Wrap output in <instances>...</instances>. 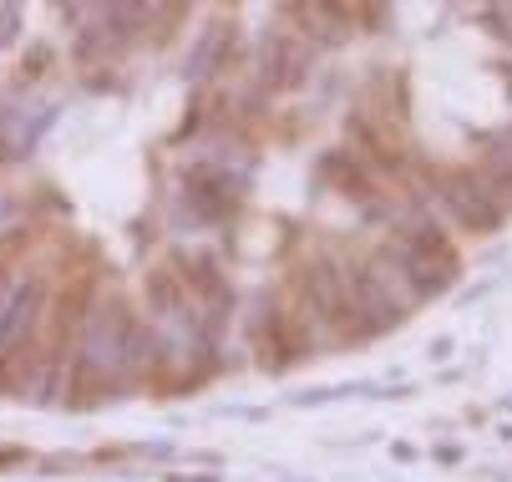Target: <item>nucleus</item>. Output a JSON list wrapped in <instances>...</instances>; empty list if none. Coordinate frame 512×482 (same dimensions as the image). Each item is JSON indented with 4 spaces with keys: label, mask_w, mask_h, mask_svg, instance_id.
Masks as SVG:
<instances>
[{
    "label": "nucleus",
    "mask_w": 512,
    "mask_h": 482,
    "mask_svg": "<svg viewBox=\"0 0 512 482\" xmlns=\"http://www.w3.org/2000/svg\"><path fill=\"white\" fill-rule=\"evenodd\" d=\"M46 300H51V285L41 280V274H16L11 305H6V315H0V361H11V351H26L31 330L46 315Z\"/></svg>",
    "instance_id": "obj_2"
},
{
    "label": "nucleus",
    "mask_w": 512,
    "mask_h": 482,
    "mask_svg": "<svg viewBox=\"0 0 512 482\" xmlns=\"http://www.w3.org/2000/svg\"><path fill=\"white\" fill-rule=\"evenodd\" d=\"M16 26H21V11L16 6H0V46L16 41Z\"/></svg>",
    "instance_id": "obj_5"
},
{
    "label": "nucleus",
    "mask_w": 512,
    "mask_h": 482,
    "mask_svg": "<svg viewBox=\"0 0 512 482\" xmlns=\"http://www.w3.org/2000/svg\"><path fill=\"white\" fill-rule=\"evenodd\" d=\"M11 219H16V203H11V198H6V193H0V229H6V224H11Z\"/></svg>",
    "instance_id": "obj_6"
},
{
    "label": "nucleus",
    "mask_w": 512,
    "mask_h": 482,
    "mask_svg": "<svg viewBox=\"0 0 512 482\" xmlns=\"http://www.w3.org/2000/svg\"><path fill=\"white\" fill-rule=\"evenodd\" d=\"M442 203H447V214L467 229V234H492L507 214H502V203L492 198V188L482 183L477 168H457V173H442Z\"/></svg>",
    "instance_id": "obj_1"
},
{
    "label": "nucleus",
    "mask_w": 512,
    "mask_h": 482,
    "mask_svg": "<svg viewBox=\"0 0 512 482\" xmlns=\"http://www.w3.org/2000/svg\"><path fill=\"white\" fill-rule=\"evenodd\" d=\"M224 46H229V31H224V26H213V31L198 41V51L188 56V72H193V77H213V72H218V61H224Z\"/></svg>",
    "instance_id": "obj_4"
},
{
    "label": "nucleus",
    "mask_w": 512,
    "mask_h": 482,
    "mask_svg": "<svg viewBox=\"0 0 512 482\" xmlns=\"http://www.w3.org/2000/svg\"><path fill=\"white\" fill-rule=\"evenodd\" d=\"M259 66H264V77H269L274 87H300L305 72H310V46H305L300 36H284V31H279V36L264 41Z\"/></svg>",
    "instance_id": "obj_3"
}]
</instances>
